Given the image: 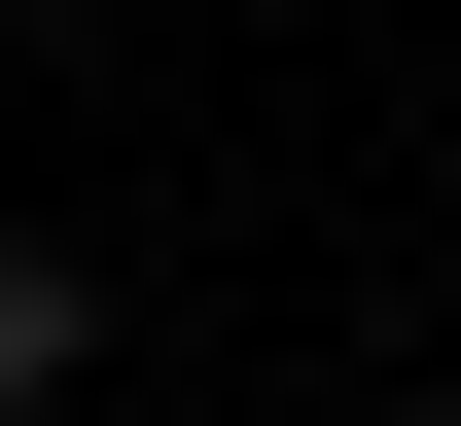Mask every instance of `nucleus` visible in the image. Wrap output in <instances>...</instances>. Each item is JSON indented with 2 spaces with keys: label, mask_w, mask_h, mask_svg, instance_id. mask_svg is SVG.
<instances>
[{
  "label": "nucleus",
  "mask_w": 461,
  "mask_h": 426,
  "mask_svg": "<svg viewBox=\"0 0 461 426\" xmlns=\"http://www.w3.org/2000/svg\"><path fill=\"white\" fill-rule=\"evenodd\" d=\"M36 391H71V249L0 213V426H36Z\"/></svg>",
  "instance_id": "nucleus-1"
}]
</instances>
